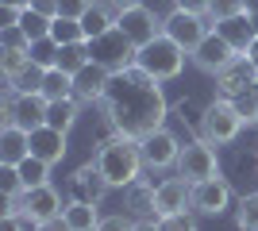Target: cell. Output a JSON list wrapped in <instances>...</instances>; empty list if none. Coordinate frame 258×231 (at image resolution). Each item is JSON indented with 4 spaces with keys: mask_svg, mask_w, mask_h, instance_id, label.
Returning <instances> with one entry per match:
<instances>
[{
    "mask_svg": "<svg viewBox=\"0 0 258 231\" xmlns=\"http://www.w3.org/2000/svg\"><path fill=\"white\" fill-rule=\"evenodd\" d=\"M104 120L112 131L131 135V139H147L166 123V97H162V81H154L147 69L131 66L123 73H112L108 93L100 100Z\"/></svg>",
    "mask_w": 258,
    "mask_h": 231,
    "instance_id": "obj_1",
    "label": "cell"
},
{
    "mask_svg": "<svg viewBox=\"0 0 258 231\" xmlns=\"http://www.w3.org/2000/svg\"><path fill=\"white\" fill-rule=\"evenodd\" d=\"M93 162H97V170L104 174V181H108L112 189H127V185H135V181H139V174H143L139 139L112 131L108 139H100L97 154H93Z\"/></svg>",
    "mask_w": 258,
    "mask_h": 231,
    "instance_id": "obj_2",
    "label": "cell"
},
{
    "mask_svg": "<svg viewBox=\"0 0 258 231\" xmlns=\"http://www.w3.org/2000/svg\"><path fill=\"white\" fill-rule=\"evenodd\" d=\"M139 69L154 77V81H173V77H181V66H185V50L173 43L170 35H158L154 43L139 46Z\"/></svg>",
    "mask_w": 258,
    "mask_h": 231,
    "instance_id": "obj_3",
    "label": "cell"
},
{
    "mask_svg": "<svg viewBox=\"0 0 258 231\" xmlns=\"http://www.w3.org/2000/svg\"><path fill=\"white\" fill-rule=\"evenodd\" d=\"M247 123H243V116H239L235 100H212L205 108V116H201V139H208L212 146H224V143H235L239 131H243Z\"/></svg>",
    "mask_w": 258,
    "mask_h": 231,
    "instance_id": "obj_4",
    "label": "cell"
},
{
    "mask_svg": "<svg viewBox=\"0 0 258 231\" xmlns=\"http://www.w3.org/2000/svg\"><path fill=\"white\" fill-rule=\"evenodd\" d=\"M89 58H93L97 66H104L108 73H123V69H131L139 62V46L131 43L119 27H112L108 35H100V39L89 43Z\"/></svg>",
    "mask_w": 258,
    "mask_h": 231,
    "instance_id": "obj_5",
    "label": "cell"
},
{
    "mask_svg": "<svg viewBox=\"0 0 258 231\" xmlns=\"http://www.w3.org/2000/svg\"><path fill=\"white\" fill-rule=\"evenodd\" d=\"M46 112H50V100L43 93H16L8 85V93H4V123H16L23 131H39V127H46Z\"/></svg>",
    "mask_w": 258,
    "mask_h": 231,
    "instance_id": "obj_6",
    "label": "cell"
},
{
    "mask_svg": "<svg viewBox=\"0 0 258 231\" xmlns=\"http://www.w3.org/2000/svg\"><path fill=\"white\" fill-rule=\"evenodd\" d=\"M177 177H185L189 185H201V181H212L220 177V154L208 139H193L185 143L177 154Z\"/></svg>",
    "mask_w": 258,
    "mask_h": 231,
    "instance_id": "obj_7",
    "label": "cell"
},
{
    "mask_svg": "<svg viewBox=\"0 0 258 231\" xmlns=\"http://www.w3.org/2000/svg\"><path fill=\"white\" fill-rule=\"evenodd\" d=\"M205 20H208V16H193V12H177V8H173L170 16L162 20V35H170L185 54H193L197 46L205 43V35H208Z\"/></svg>",
    "mask_w": 258,
    "mask_h": 231,
    "instance_id": "obj_8",
    "label": "cell"
},
{
    "mask_svg": "<svg viewBox=\"0 0 258 231\" xmlns=\"http://www.w3.org/2000/svg\"><path fill=\"white\" fill-rule=\"evenodd\" d=\"M139 154H143V170H170V166H177V154H181V143H177V135L166 131V127H158V131H151L147 139H139Z\"/></svg>",
    "mask_w": 258,
    "mask_h": 231,
    "instance_id": "obj_9",
    "label": "cell"
},
{
    "mask_svg": "<svg viewBox=\"0 0 258 231\" xmlns=\"http://www.w3.org/2000/svg\"><path fill=\"white\" fill-rule=\"evenodd\" d=\"M189 58L197 62V69H205V73H212V77H216L220 69H227V66H231V62L239 58V50H235V46H231V43L224 39V35H220V31L212 27V31L205 35V43L197 46V50H193Z\"/></svg>",
    "mask_w": 258,
    "mask_h": 231,
    "instance_id": "obj_10",
    "label": "cell"
},
{
    "mask_svg": "<svg viewBox=\"0 0 258 231\" xmlns=\"http://www.w3.org/2000/svg\"><path fill=\"white\" fill-rule=\"evenodd\" d=\"M116 27L127 35L135 46H147V43H154V39L162 35V20L147 8V4H143V8H131V12H119Z\"/></svg>",
    "mask_w": 258,
    "mask_h": 231,
    "instance_id": "obj_11",
    "label": "cell"
},
{
    "mask_svg": "<svg viewBox=\"0 0 258 231\" xmlns=\"http://www.w3.org/2000/svg\"><path fill=\"white\" fill-rule=\"evenodd\" d=\"M227 208H231V189H227L224 177L193 185V212L197 216H224Z\"/></svg>",
    "mask_w": 258,
    "mask_h": 231,
    "instance_id": "obj_12",
    "label": "cell"
},
{
    "mask_svg": "<svg viewBox=\"0 0 258 231\" xmlns=\"http://www.w3.org/2000/svg\"><path fill=\"white\" fill-rule=\"evenodd\" d=\"M254 85H258V69L250 66L243 54H239L227 69H220V73H216V89H220V97H227V100L243 97V93H247V89H254Z\"/></svg>",
    "mask_w": 258,
    "mask_h": 231,
    "instance_id": "obj_13",
    "label": "cell"
},
{
    "mask_svg": "<svg viewBox=\"0 0 258 231\" xmlns=\"http://www.w3.org/2000/svg\"><path fill=\"white\" fill-rule=\"evenodd\" d=\"M177 212H193V185L185 177H166L158 185V220Z\"/></svg>",
    "mask_w": 258,
    "mask_h": 231,
    "instance_id": "obj_14",
    "label": "cell"
},
{
    "mask_svg": "<svg viewBox=\"0 0 258 231\" xmlns=\"http://www.w3.org/2000/svg\"><path fill=\"white\" fill-rule=\"evenodd\" d=\"M123 208L135 220H158V185H151V181L139 177L135 185L123 189Z\"/></svg>",
    "mask_w": 258,
    "mask_h": 231,
    "instance_id": "obj_15",
    "label": "cell"
},
{
    "mask_svg": "<svg viewBox=\"0 0 258 231\" xmlns=\"http://www.w3.org/2000/svg\"><path fill=\"white\" fill-rule=\"evenodd\" d=\"M108 81H112V73H108L104 66H97V62H89V66L74 77V97L81 100V104H100L104 93H108Z\"/></svg>",
    "mask_w": 258,
    "mask_h": 231,
    "instance_id": "obj_16",
    "label": "cell"
},
{
    "mask_svg": "<svg viewBox=\"0 0 258 231\" xmlns=\"http://www.w3.org/2000/svg\"><path fill=\"white\" fill-rule=\"evenodd\" d=\"M70 185H74V200H85V204H100V200L108 197V189H112V185L104 181V174L97 170V162H85V166L74 174V181H70Z\"/></svg>",
    "mask_w": 258,
    "mask_h": 231,
    "instance_id": "obj_17",
    "label": "cell"
},
{
    "mask_svg": "<svg viewBox=\"0 0 258 231\" xmlns=\"http://www.w3.org/2000/svg\"><path fill=\"white\" fill-rule=\"evenodd\" d=\"M23 212H31L39 223H46V220H54V216H62L66 204H62V197H58L54 185H39V189H27V193H23Z\"/></svg>",
    "mask_w": 258,
    "mask_h": 231,
    "instance_id": "obj_18",
    "label": "cell"
},
{
    "mask_svg": "<svg viewBox=\"0 0 258 231\" xmlns=\"http://www.w3.org/2000/svg\"><path fill=\"white\" fill-rule=\"evenodd\" d=\"M31 158V135L16 127V123H4L0 131V166H20Z\"/></svg>",
    "mask_w": 258,
    "mask_h": 231,
    "instance_id": "obj_19",
    "label": "cell"
},
{
    "mask_svg": "<svg viewBox=\"0 0 258 231\" xmlns=\"http://www.w3.org/2000/svg\"><path fill=\"white\" fill-rule=\"evenodd\" d=\"M31 135V158L46 166H58L66 158V135L54 131V127H39V131H27Z\"/></svg>",
    "mask_w": 258,
    "mask_h": 231,
    "instance_id": "obj_20",
    "label": "cell"
},
{
    "mask_svg": "<svg viewBox=\"0 0 258 231\" xmlns=\"http://www.w3.org/2000/svg\"><path fill=\"white\" fill-rule=\"evenodd\" d=\"M250 20H254V16H235V20H224V23H216V31L224 35V39H227L231 46H235L239 54H247V50H250V43L258 39V27H254Z\"/></svg>",
    "mask_w": 258,
    "mask_h": 231,
    "instance_id": "obj_21",
    "label": "cell"
},
{
    "mask_svg": "<svg viewBox=\"0 0 258 231\" xmlns=\"http://www.w3.org/2000/svg\"><path fill=\"white\" fill-rule=\"evenodd\" d=\"M77 116H81V100L70 97V100H50V112H46V127H54V131L70 135V127L77 123Z\"/></svg>",
    "mask_w": 258,
    "mask_h": 231,
    "instance_id": "obj_22",
    "label": "cell"
},
{
    "mask_svg": "<svg viewBox=\"0 0 258 231\" xmlns=\"http://www.w3.org/2000/svg\"><path fill=\"white\" fill-rule=\"evenodd\" d=\"M81 27H85V43H93V39H100V35H108L116 27V12L108 8V4H93L81 16Z\"/></svg>",
    "mask_w": 258,
    "mask_h": 231,
    "instance_id": "obj_23",
    "label": "cell"
},
{
    "mask_svg": "<svg viewBox=\"0 0 258 231\" xmlns=\"http://www.w3.org/2000/svg\"><path fill=\"white\" fill-rule=\"evenodd\" d=\"M62 216L70 220V227H74V231H97L100 220H104V216L97 212V204H85V200H70Z\"/></svg>",
    "mask_w": 258,
    "mask_h": 231,
    "instance_id": "obj_24",
    "label": "cell"
},
{
    "mask_svg": "<svg viewBox=\"0 0 258 231\" xmlns=\"http://www.w3.org/2000/svg\"><path fill=\"white\" fill-rule=\"evenodd\" d=\"M43 97L46 100H70L74 97V73H66V69H46L43 77Z\"/></svg>",
    "mask_w": 258,
    "mask_h": 231,
    "instance_id": "obj_25",
    "label": "cell"
},
{
    "mask_svg": "<svg viewBox=\"0 0 258 231\" xmlns=\"http://www.w3.org/2000/svg\"><path fill=\"white\" fill-rule=\"evenodd\" d=\"M50 23H54L50 16H43V12H35V8H23L16 27H20V31L35 43V39H46V35H50Z\"/></svg>",
    "mask_w": 258,
    "mask_h": 231,
    "instance_id": "obj_26",
    "label": "cell"
},
{
    "mask_svg": "<svg viewBox=\"0 0 258 231\" xmlns=\"http://www.w3.org/2000/svg\"><path fill=\"white\" fill-rule=\"evenodd\" d=\"M93 58H89V43H70L62 46V54H58V69H66V73H81V69L89 66Z\"/></svg>",
    "mask_w": 258,
    "mask_h": 231,
    "instance_id": "obj_27",
    "label": "cell"
},
{
    "mask_svg": "<svg viewBox=\"0 0 258 231\" xmlns=\"http://www.w3.org/2000/svg\"><path fill=\"white\" fill-rule=\"evenodd\" d=\"M50 39H54L58 46L85 43V27H81V20H66V16H58V20L50 23Z\"/></svg>",
    "mask_w": 258,
    "mask_h": 231,
    "instance_id": "obj_28",
    "label": "cell"
},
{
    "mask_svg": "<svg viewBox=\"0 0 258 231\" xmlns=\"http://www.w3.org/2000/svg\"><path fill=\"white\" fill-rule=\"evenodd\" d=\"M27 62H31L27 50H20V46H4V50H0V73H4V81H16Z\"/></svg>",
    "mask_w": 258,
    "mask_h": 231,
    "instance_id": "obj_29",
    "label": "cell"
},
{
    "mask_svg": "<svg viewBox=\"0 0 258 231\" xmlns=\"http://www.w3.org/2000/svg\"><path fill=\"white\" fill-rule=\"evenodd\" d=\"M27 54H31V62H35V66L54 69V66H58V54H62V46H58V43L50 39V35H46V39H35Z\"/></svg>",
    "mask_w": 258,
    "mask_h": 231,
    "instance_id": "obj_30",
    "label": "cell"
},
{
    "mask_svg": "<svg viewBox=\"0 0 258 231\" xmlns=\"http://www.w3.org/2000/svg\"><path fill=\"white\" fill-rule=\"evenodd\" d=\"M20 177H23V189L50 185V166L39 162V158H27V162H20Z\"/></svg>",
    "mask_w": 258,
    "mask_h": 231,
    "instance_id": "obj_31",
    "label": "cell"
},
{
    "mask_svg": "<svg viewBox=\"0 0 258 231\" xmlns=\"http://www.w3.org/2000/svg\"><path fill=\"white\" fill-rule=\"evenodd\" d=\"M43 77H46V69L43 66H35V62H27L23 66V73L16 77V81H8L16 93H43Z\"/></svg>",
    "mask_w": 258,
    "mask_h": 231,
    "instance_id": "obj_32",
    "label": "cell"
},
{
    "mask_svg": "<svg viewBox=\"0 0 258 231\" xmlns=\"http://www.w3.org/2000/svg\"><path fill=\"white\" fill-rule=\"evenodd\" d=\"M235 223L239 231H258V193H247L235 208Z\"/></svg>",
    "mask_w": 258,
    "mask_h": 231,
    "instance_id": "obj_33",
    "label": "cell"
},
{
    "mask_svg": "<svg viewBox=\"0 0 258 231\" xmlns=\"http://www.w3.org/2000/svg\"><path fill=\"white\" fill-rule=\"evenodd\" d=\"M0 189L4 197H23V177H20V166H0Z\"/></svg>",
    "mask_w": 258,
    "mask_h": 231,
    "instance_id": "obj_34",
    "label": "cell"
},
{
    "mask_svg": "<svg viewBox=\"0 0 258 231\" xmlns=\"http://www.w3.org/2000/svg\"><path fill=\"white\" fill-rule=\"evenodd\" d=\"M235 16H247V12H243V0H212V12H208V20H212V23L235 20Z\"/></svg>",
    "mask_w": 258,
    "mask_h": 231,
    "instance_id": "obj_35",
    "label": "cell"
},
{
    "mask_svg": "<svg viewBox=\"0 0 258 231\" xmlns=\"http://www.w3.org/2000/svg\"><path fill=\"white\" fill-rule=\"evenodd\" d=\"M235 108H239V116H243V123H258V85L247 89L243 97H235Z\"/></svg>",
    "mask_w": 258,
    "mask_h": 231,
    "instance_id": "obj_36",
    "label": "cell"
},
{
    "mask_svg": "<svg viewBox=\"0 0 258 231\" xmlns=\"http://www.w3.org/2000/svg\"><path fill=\"white\" fill-rule=\"evenodd\" d=\"M162 231H197L193 212H177V216H162Z\"/></svg>",
    "mask_w": 258,
    "mask_h": 231,
    "instance_id": "obj_37",
    "label": "cell"
},
{
    "mask_svg": "<svg viewBox=\"0 0 258 231\" xmlns=\"http://www.w3.org/2000/svg\"><path fill=\"white\" fill-rule=\"evenodd\" d=\"M54 4H58V16H66V20H81L93 8V0H54Z\"/></svg>",
    "mask_w": 258,
    "mask_h": 231,
    "instance_id": "obj_38",
    "label": "cell"
},
{
    "mask_svg": "<svg viewBox=\"0 0 258 231\" xmlns=\"http://www.w3.org/2000/svg\"><path fill=\"white\" fill-rule=\"evenodd\" d=\"M97 231H135V216H127V212H116V216H104Z\"/></svg>",
    "mask_w": 258,
    "mask_h": 231,
    "instance_id": "obj_39",
    "label": "cell"
},
{
    "mask_svg": "<svg viewBox=\"0 0 258 231\" xmlns=\"http://www.w3.org/2000/svg\"><path fill=\"white\" fill-rule=\"evenodd\" d=\"M177 12H193V16H208L212 12V0H173Z\"/></svg>",
    "mask_w": 258,
    "mask_h": 231,
    "instance_id": "obj_40",
    "label": "cell"
},
{
    "mask_svg": "<svg viewBox=\"0 0 258 231\" xmlns=\"http://www.w3.org/2000/svg\"><path fill=\"white\" fill-rule=\"evenodd\" d=\"M35 12H43V16H50V20H58V4L54 0H31Z\"/></svg>",
    "mask_w": 258,
    "mask_h": 231,
    "instance_id": "obj_41",
    "label": "cell"
},
{
    "mask_svg": "<svg viewBox=\"0 0 258 231\" xmlns=\"http://www.w3.org/2000/svg\"><path fill=\"white\" fill-rule=\"evenodd\" d=\"M108 8H112V12H116V16H119V12H131V8H143V0H108Z\"/></svg>",
    "mask_w": 258,
    "mask_h": 231,
    "instance_id": "obj_42",
    "label": "cell"
},
{
    "mask_svg": "<svg viewBox=\"0 0 258 231\" xmlns=\"http://www.w3.org/2000/svg\"><path fill=\"white\" fill-rule=\"evenodd\" d=\"M39 231H74V227H70V220H66V216H54V220H46Z\"/></svg>",
    "mask_w": 258,
    "mask_h": 231,
    "instance_id": "obj_43",
    "label": "cell"
},
{
    "mask_svg": "<svg viewBox=\"0 0 258 231\" xmlns=\"http://www.w3.org/2000/svg\"><path fill=\"white\" fill-rule=\"evenodd\" d=\"M135 231H162L158 220H135Z\"/></svg>",
    "mask_w": 258,
    "mask_h": 231,
    "instance_id": "obj_44",
    "label": "cell"
},
{
    "mask_svg": "<svg viewBox=\"0 0 258 231\" xmlns=\"http://www.w3.org/2000/svg\"><path fill=\"white\" fill-rule=\"evenodd\" d=\"M0 231H23V227H20L16 216H4V220H0Z\"/></svg>",
    "mask_w": 258,
    "mask_h": 231,
    "instance_id": "obj_45",
    "label": "cell"
},
{
    "mask_svg": "<svg viewBox=\"0 0 258 231\" xmlns=\"http://www.w3.org/2000/svg\"><path fill=\"white\" fill-rule=\"evenodd\" d=\"M243 58H247L250 66H254V69H258V39H254V43H250V50H247V54H243Z\"/></svg>",
    "mask_w": 258,
    "mask_h": 231,
    "instance_id": "obj_46",
    "label": "cell"
},
{
    "mask_svg": "<svg viewBox=\"0 0 258 231\" xmlns=\"http://www.w3.org/2000/svg\"><path fill=\"white\" fill-rule=\"evenodd\" d=\"M243 12H247V16H258V0H243Z\"/></svg>",
    "mask_w": 258,
    "mask_h": 231,
    "instance_id": "obj_47",
    "label": "cell"
}]
</instances>
